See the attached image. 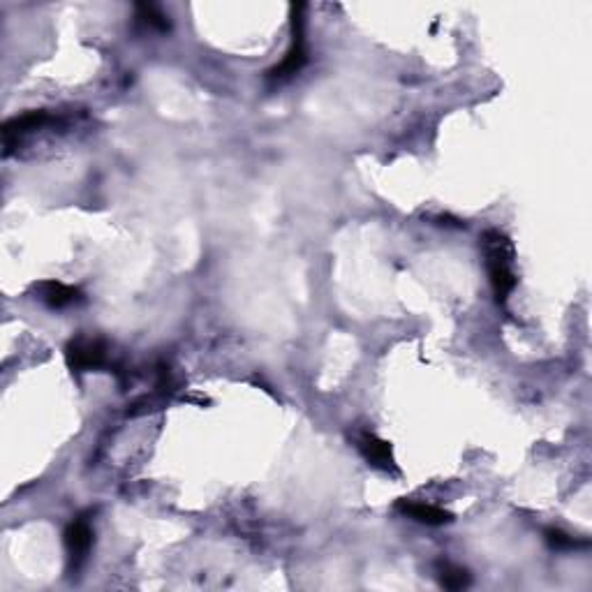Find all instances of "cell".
Listing matches in <instances>:
<instances>
[{
	"label": "cell",
	"instance_id": "cell-9",
	"mask_svg": "<svg viewBox=\"0 0 592 592\" xmlns=\"http://www.w3.org/2000/svg\"><path fill=\"white\" fill-rule=\"evenodd\" d=\"M137 19L153 31H169V17L158 5H151V3L137 5Z\"/></svg>",
	"mask_w": 592,
	"mask_h": 592
},
{
	"label": "cell",
	"instance_id": "cell-4",
	"mask_svg": "<svg viewBox=\"0 0 592 592\" xmlns=\"http://www.w3.org/2000/svg\"><path fill=\"white\" fill-rule=\"evenodd\" d=\"M91 546H93L91 523H88L86 518H76V521H72L70 527L66 530V549L72 571L82 570L88 553H91Z\"/></svg>",
	"mask_w": 592,
	"mask_h": 592
},
{
	"label": "cell",
	"instance_id": "cell-10",
	"mask_svg": "<svg viewBox=\"0 0 592 592\" xmlns=\"http://www.w3.org/2000/svg\"><path fill=\"white\" fill-rule=\"evenodd\" d=\"M546 542L558 551H571L579 549V546H586V542H576L571 535L562 533V530H549V533H546Z\"/></svg>",
	"mask_w": 592,
	"mask_h": 592
},
{
	"label": "cell",
	"instance_id": "cell-1",
	"mask_svg": "<svg viewBox=\"0 0 592 592\" xmlns=\"http://www.w3.org/2000/svg\"><path fill=\"white\" fill-rule=\"evenodd\" d=\"M482 248L486 257V271L490 278V287L495 299L507 301L514 287H517V273H514V245L505 234L498 229H489L482 236Z\"/></svg>",
	"mask_w": 592,
	"mask_h": 592
},
{
	"label": "cell",
	"instance_id": "cell-2",
	"mask_svg": "<svg viewBox=\"0 0 592 592\" xmlns=\"http://www.w3.org/2000/svg\"><path fill=\"white\" fill-rule=\"evenodd\" d=\"M304 12L305 5H294L292 7V28H294V40L285 58L278 63L273 70H269V79L273 82H285L289 76L299 75L304 66L308 63V49H305V35H304Z\"/></svg>",
	"mask_w": 592,
	"mask_h": 592
},
{
	"label": "cell",
	"instance_id": "cell-5",
	"mask_svg": "<svg viewBox=\"0 0 592 592\" xmlns=\"http://www.w3.org/2000/svg\"><path fill=\"white\" fill-rule=\"evenodd\" d=\"M357 449L361 451V456L370 463L377 470H384V473H398L396 461H393V451L392 445L382 437L373 433H361L357 437Z\"/></svg>",
	"mask_w": 592,
	"mask_h": 592
},
{
	"label": "cell",
	"instance_id": "cell-8",
	"mask_svg": "<svg viewBox=\"0 0 592 592\" xmlns=\"http://www.w3.org/2000/svg\"><path fill=\"white\" fill-rule=\"evenodd\" d=\"M437 581L446 590H463L473 583V576L470 571L463 570V567L454 565V562H440L437 565Z\"/></svg>",
	"mask_w": 592,
	"mask_h": 592
},
{
	"label": "cell",
	"instance_id": "cell-7",
	"mask_svg": "<svg viewBox=\"0 0 592 592\" xmlns=\"http://www.w3.org/2000/svg\"><path fill=\"white\" fill-rule=\"evenodd\" d=\"M40 292V301L49 305L54 310H63L70 308V305L79 304L82 301V292L72 285L58 283V280H47V283L38 285Z\"/></svg>",
	"mask_w": 592,
	"mask_h": 592
},
{
	"label": "cell",
	"instance_id": "cell-3",
	"mask_svg": "<svg viewBox=\"0 0 592 592\" xmlns=\"http://www.w3.org/2000/svg\"><path fill=\"white\" fill-rule=\"evenodd\" d=\"M67 364L72 370H93L107 359V345L100 338L79 336L67 345Z\"/></svg>",
	"mask_w": 592,
	"mask_h": 592
},
{
	"label": "cell",
	"instance_id": "cell-6",
	"mask_svg": "<svg viewBox=\"0 0 592 592\" xmlns=\"http://www.w3.org/2000/svg\"><path fill=\"white\" fill-rule=\"evenodd\" d=\"M396 509L401 511L402 517L412 518V521L421 523V526H446V523L454 521L449 511H445L442 507L435 505H426V502H412V500H401L396 505Z\"/></svg>",
	"mask_w": 592,
	"mask_h": 592
}]
</instances>
